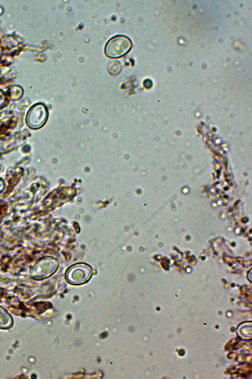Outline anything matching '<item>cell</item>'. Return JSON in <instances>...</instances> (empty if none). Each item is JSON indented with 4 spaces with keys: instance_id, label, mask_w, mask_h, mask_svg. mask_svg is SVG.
<instances>
[{
    "instance_id": "6da1fadb",
    "label": "cell",
    "mask_w": 252,
    "mask_h": 379,
    "mask_svg": "<svg viewBox=\"0 0 252 379\" xmlns=\"http://www.w3.org/2000/svg\"><path fill=\"white\" fill-rule=\"evenodd\" d=\"M132 42L127 37L118 35L110 38L105 47V53L111 58H118L126 55L130 50Z\"/></svg>"
},
{
    "instance_id": "7a4b0ae2",
    "label": "cell",
    "mask_w": 252,
    "mask_h": 379,
    "mask_svg": "<svg viewBox=\"0 0 252 379\" xmlns=\"http://www.w3.org/2000/svg\"><path fill=\"white\" fill-rule=\"evenodd\" d=\"M92 274L90 266L85 264H76L66 271L65 277L68 283L73 285H80L87 282Z\"/></svg>"
},
{
    "instance_id": "3957f363",
    "label": "cell",
    "mask_w": 252,
    "mask_h": 379,
    "mask_svg": "<svg viewBox=\"0 0 252 379\" xmlns=\"http://www.w3.org/2000/svg\"><path fill=\"white\" fill-rule=\"evenodd\" d=\"M48 118V111L42 103L33 105L29 110L26 121L28 125L32 129H38L45 123Z\"/></svg>"
},
{
    "instance_id": "277c9868",
    "label": "cell",
    "mask_w": 252,
    "mask_h": 379,
    "mask_svg": "<svg viewBox=\"0 0 252 379\" xmlns=\"http://www.w3.org/2000/svg\"><path fill=\"white\" fill-rule=\"evenodd\" d=\"M37 265L36 268L35 277L42 279L52 274L58 267L57 261L52 258H48L43 260Z\"/></svg>"
},
{
    "instance_id": "5b68a950",
    "label": "cell",
    "mask_w": 252,
    "mask_h": 379,
    "mask_svg": "<svg viewBox=\"0 0 252 379\" xmlns=\"http://www.w3.org/2000/svg\"><path fill=\"white\" fill-rule=\"evenodd\" d=\"M12 318L8 312L2 307H0V328L8 329L12 325Z\"/></svg>"
},
{
    "instance_id": "8992f818",
    "label": "cell",
    "mask_w": 252,
    "mask_h": 379,
    "mask_svg": "<svg viewBox=\"0 0 252 379\" xmlns=\"http://www.w3.org/2000/svg\"><path fill=\"white\" fill-rule=\"evenodd\" d=\"M11 98L13 100H17L21 98L23 94V90L19 86H13L10 90Z\"/></svg>"
},
{
    "instance_id": "52a82bcc",
    "label": "cell",
    "mask_w": 252,
    "mask_h": 379,
    "mask_svg": "<svg viewBox=\"0 0 252 379\" xmlns=\"http://www.w3.org/2000/svg\"><path fill=\"white\" fill-rule=\"evenodd\" d=\"M6 98L4 93L0 90V107H3L5 104Z\"/></svg>"
},
{
    "instance_id": "ba28073f",
    "label": "cell",
    "mask_w": 252,
    "mask_h": 379,
    "mask_svg": "<svg viewBox=\"0 0 252 379\" xmlns=\"http://www.w3.org/2000/svg\"><path fill=\"white\" fill-rule=\"evenodd\" d=\"M4 187V183L0 179V191L2 190Z\"/></svg>"
}]
</instances>
